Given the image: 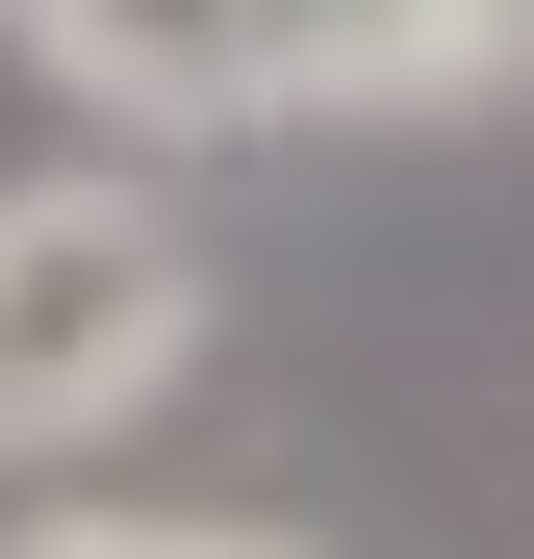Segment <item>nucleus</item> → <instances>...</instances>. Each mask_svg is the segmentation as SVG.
<instances>
[{"label":"nucleus","mask_w":534,"mask_h":559,"mask_svg":"<svg viewBox=\"0 0 534 559\" xmlns=\"http://www.w3.org/2000/svg\"><path fill=\"white\" fill-rule=\"evenodd\" d=\"M204 382V229L128 153L0 178V457H103Z\"/></svg>","instance_id":"nucleus-1"},{"label":"nucleus","mask_w":534,"mask_h":559,"mask_svg":"<svg viewBox=\"0 0 534 559\" xmlns=\"http://www.w3.org/2000/svg\"><path fill=\"white\" fill-rule=\"evenodd\" d=\"M103 128H281V0H26Z\"/></svg>","instance_id":"nucleus-2"},{"label":"nucleus","mask_w":534,"mask_h":559,"mask_svg":"<svg viewBox=\"0 0 534 559\" xmlns=\"http://www.w3.org/2000/svg\"><path fill=\"white\" fill-rule=\"evenodd\" d=\"M509 76H534V0H281V103H331V128H432Z\"/></svg>","instance_id":"nucleus-3"},{"label":"nucleus","mask_w":534,"mask_h":559,"mask_svg":"<svg viewBox=\"0 0 534 559\" xmlns=\"http://www.w3.org/2000/svg\"><path fill=\"white\" fill-rule=\"evenodd\" d=\"M0 559H178V509H26Z\"/></svg>","instance_id":"nucleus-4"},{"label":"nucleus","mask_w":534,"mask_h":559,"mask_svg":"<svg viewBox=\"0 0 534 559\" xmlns=\"http://www.w3.org/2000/svg\"><path fill=\"white\" fill-rule=\"evenodd\" d=\"M178 559H306V534H254V509H178Z\"/></svg>","instance_id":"nucleus-5"},{"label":"nucleus","mask_w":534,"mask_h":559,"mask_svg":"<svg viewBox=\"0 0 534 559\" xmlns=\"http://www.w3.org/2000/svg\"><path fill=\"white\" fill-rule=\"evenodd\" d=\"M0 26H26V0H0Z\"/></svg>","instance_id":"nucleus-6"}]
</instances>
